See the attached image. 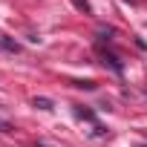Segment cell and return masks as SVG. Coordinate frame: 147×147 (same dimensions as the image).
Masks as SVG:
<instances>
[{
    "label": "cell",
    "instance_id": "1",
    "mask_svg": "<svg viewBox=\"0 0 147 147\" xmlns=\"http://www.w3.org/2000/svg\"><path fill=\"white\" fill-rule=\"evenodd\" d=\"M0 46H3V49H9V52H18V43H15V40H9L6 35H0Z\"/></svg>",
    "mask_w": 147,
    "mask_h": 147
},
{
    "label": "cell",
    "instance_id": "2",
    "mask_svg": "<svg viewBox=\"0 0 147 147\" xmlns=\"http://www.w3.org/2000/svg\"><path fill=\"white\" fill-rule=\"evenodd\" d=\"M35 107H40V110H52V101H49V98H35Z\"/></svg>",
    "mask_w": 147,
    "mask_h": 147
}]
</instances>
